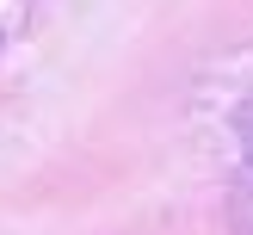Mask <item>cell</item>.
I'll return each mask as SVG.
<instances>
[{
    "label": "cell",
    "mask_w": 253,
    "mask_h": 235,
    "mask_svg": "<svg viewBox=\"0 0 253 235\" xmlns=\"http://www.w3.org/2000/svg\"><path fill=\"white\" fill-rule=\"evenodd\" d=\"M247 217H253V192H247Z\"/></svg>",
    "instance_id": "cell-2"
},
{
    "label": "cell",
    "mask_w": 253,
    "mask_h": 235,
    "mask_svg": "<svg viewBox=\"0 0 253 235\" xmlns=\"http://www.w3.org/2000/svg\"><path fill=\"white\" fill-rule=\"evenodd\" d=\"M235 130H241V142H247V155H253V99L241 105V118H235Z\"/></svg>",
    "instance_id": "cell-1"
}]
</instances>
